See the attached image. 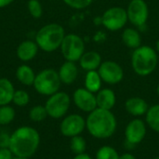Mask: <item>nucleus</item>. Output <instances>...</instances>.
Wrapping results in <instances>:
<instances>
[{
  "mask_svg": "<svg viewBox=\"0 0 159 159\" xmlns=\"http://www.w3.org/2000/svg\"><path fill=\"white\" fill-rule=\"evenodd\" d=\"M14 155L9 148H0V159H13Z\"/></svg>",
  "mask_w": 159,
  "mask_h": 159,
  "instance_id": "32",
  "label": "nucleus"
},
{
  "mask_svg": "<svg viewBox=\"0 0 159 159\" xmlns=\"http://www.w3.org/2000/svg\"><path fill=\"white\" fill-rule=\"evenodd\" d=\"M146 125L143 120L140 118L131 120L125 129L126 147L131 149L141 143L146 136Z\"/></svg>",
  "mask_w": 159,
  "mask_h": 159,
  "instance_id": "10",
  "label": "nucleus"
},
{
  "mask_svg": "<svg viewBox=\"0 0 159 159\" xmlns=\"http://www.w3.org/2000/svg\"><path fill=\"white\" fill-rule=\"evenodd\" d=\"M129 21L136 26L143 27L149 18V7L144 0H131L127 8Z\"/></svg>",
  "mask_w": 159,
  "mask_h": 159,
  "instance_id": "9",
  "label": "nucleus"
},
{
  "mask_svg": "<svg viewBox=\"0 0 159 159\" xmlns=\"http://www.w3.org/2000/svg\"><path fill=\"white\" fill-rule=\"evenodd\" d=\"M13 159H30V158H28V157H14V158Z\"/></svg>",
  "mask_w": 159,
  "mask_h": 159,
  "instance_id": "37",
  "label": "nucleus"
},
{
  "mask_svg": "<svg viewBox=\"0 0 159 159\" xmlns=\"http://www.w3.org/2000/svg\"><path fill=\"white\" fill-rule=\"evenodd\" d=\"M119 159H136V157L130 153H125L119 157Z\"/></svg>",
  "mask_w": 159,
  "mask_h": 159,
  "instance_id": "34",
  "label": "nucleus"
},
{
  "mask_svg": "<svg viewBox=\"0 0 159 159\" xmlns=\"http://www.w3.org/2000/svg\"><path fill=\"white\" fill-rule=\"evenodd\" d=\"M48 113L45 105H35L29 111V117L34 122H41L47 118Z\"/></svg>",
  "mask_w": 159,
  "mask_h": 159,
  "instance_id": "26",
  "label": "nucleus"
},
{
  "mask_svg": "<svg viewBox=\"0 0 159 159\" xmlns=\"http://www.w3.org/2000/svg\"><path fill=\"white\" fill-rule=\"evenodd\" d=\"M15 118V110L9 104L0 106V126L10 124Z\"/></svg>",
  "mask_w": 159,
  "mask_h": 159,
  "instance_id": "25",
  "label": "nucleus"
},
{
  "mask_svg": "<svg viewBox=\"0 0 159 159\" xmlns=\"http://www.w3.org/2000/svg\"><path fill=\"white\" fill-rule=\"evenodd\" d=\"M65 36L64 28L58 23H48L41 27L35 35V43L45 52H53L61 48Z\"/></svg>",
  "mask_w": 159,
  "mask_h": 159,
  "instance_id": "4",
  "label": "nucleus"
},
{
  "mask_svg": "<svg viewBox=\"0 0 159 159\" xmlns=\"http://www.w3.org/2000/svg\"><path fill=\"white\" fill-rule=\"evenodd\" d=\"M78 61H79L80 67L83 70L89 72V71L98 70L100 65L102 62V60L99 52L95 50H90V51L84 52V54L81 56Z\"/></svg>",
  "mask_w": 159,
  "mask_h": 159,
  "instance_id": "15",
  "label": "nucleus"
},
{
  "mask_svg": "<svg viewBox=\"0 0 159 159\" xmlns=\"http://www.w3.org/2000/svg\"><path fill=\"white\" fill-rule=\"evenodd\" d=\"M70 149L75 155L84 154L87 150L86 140L80 135L72 137L70 141Z\"/></svg>",
  "mask_w": 159,
  "mask_h": 159,
  "instance_id": "24",
  "label": "nucleus"
},
{
  "mask_svg": "<svg viewBox=\"0 0 159 159\" xmlns=\"http://www.w3.org/2000/svg\"><path fill=\"white\" fill-rule=\"evenodd\" d=\"M73 159H92V158H91V157H90L89 155H88V154L84 153V154H80V155H75V157Z\"/></svg>",
  "mask_w": 159,
  "mask_h": 159,
  "instance_id": "33",
  "label": "nucleus"
},
{
  "mask_svg": "<svg viewBox=\"0 0 159 159\" xmlns=\"http://www.w3.org/2000/svg\"><path fill=\"white\" fill-rule=\"evenodd\" d=\"M59 76L61 79V82L65 85H71L73 84L78 75V68L74 61H65L59 69Z\"/></svg>",
  "mask_w": 159,
  "mask_h": 159,
  "instance_id": "16",
  "label": "nucleus"
},
{
  "mask_svg": "<svg viewBox=\"0 0 159 159\" xmlns=\"http://www.w3.org/2000/svg\"><path fill=\"white\" fill-rule=\"evenodd\" d=\"M119 157L117 151L109 145L101 147L96 153V159H119Z\"/></svg>",
  "mask_w": 159,
  "mask_h": 159,
  "instance_id": "27",
  "label": "nucleus"
},
{
  "mask_svg": "<svg viewBox=\"0 0 159 159\" xmlns=\"http://www.w3.org/2000/svg\"><path fill=\"white\" fill-rule=\"evenodd\" d=\"M15 89L7 78H0V106L7 105L12 102Z\"/></svg>",
  "mask_w": 159,
  "mask_h": 159,
  "instance_id": "20",
  "label": "nucleus"
},
{
  "mask_svg": "<svg viewBox=\"0 0 159 159\" xmlns=\"http://www.w3.org/2000/svg\"><path fill=\"white\" fill-rule=\"evenodd\" d=\"M70 96L66 92L58 91L48 97L45 107L48 116L54 119H59L67 114L70 108Z\"/></svg>",
  "mask_w": 159,
  "mask_h": 159,
  "instance_id": "7",
  "label": "nucleus"
},
{
  "mask_svg": "<svg viewBox=\"0 0 159 159\" xmlns=\"http://www.w3.org/2000/svg\"><path fill=\"white\" fill-rule=\"evenodd\" d=\"M73 100L75 106L86 113H90L97 108L96 95L85 88H79L75 90Z\"/></svg>",
  "mask_w": 159,
  "mask_h": 159,
  "instance_id": "13",
  "label": "nucleus"
},
{
  "mask_svg": "<svg viewBox=\"0 0 159 159\" xmlns=\"http://www.w3.org/2000/svg\"><path fill=\"white\" fill-rule=\"evenodd\" d=\"M117 128V121L111 110L96 108L89 113L86 119V129L96 139H108L112 137Z\"/></svg>",
  "mask_w": 159,
  "mask_h": 159,
  "instance_id": "2",
  "label": "nucleus"
},
{
  "mask_svg": "<svg viewBox=\"0 0 159 159\" xmlns=\"http://www.w3.org/2000/svg\"><path fill=\"white\" fill-rule=\"evenodd\" d=\"M145 121L154 131L159 133V103L149 107L145 115Z\"/></svg>",
  "mask_w": 159,
  "mask_h": 159,
  "instance_id": "23",
  "label": "nucleus"
},
{
  "mask_svg": "<svg viewBox=\"0 0 159 159\" xmlns=\"http://www.w3.org/2000/svg\"><path fill=\"white\" fill-rule=\"evenodd\" d=\"M158 53L149 46L142 45L134 49L131 55V66L134 73L140 76H148L158 66Z\"/></svg>",
  "mask_w": 159,
  "mask_h": 159,
  "instance_id": "3",
  "label": "nucleus"
},
{
  "mask_svg": "<svg viewBox=\"0 0 159 159\" xmlns=\"http://www.w3.org/2000/svg\"><path fill=\"white\" fill-rule=\"evenodd\" d=\"M154 159H159V157H155Z\"/></svg>",
  "mask_w": 159,
  "mask_h": 159,
  "instance_id": "39",
  "label": "nucleus"
},
{
  "mask_svg": "<svg viewBox=\"0 0 159 159\" xmlns=\"http://www.w3.org/2000/svg\"><path fill=\"white\" fill-rule=\"evenodd\" d=\"M28 10L34 19H39L43 14V7L39 0H29L27 3Z\"/></svg>",
  "mask_w": 159,
  "mask_h": 159,
  "instance_id": "29",
  "label": "nucleus"
},
{
  "mask_svg": "<svg viewBox=\"0 0 159 159\" xmlns=\"http://www.w3.org/2000/svg\"><path fill=\"white\" fill-rule=\"evenodd\" d=\"M35 75L34 70L27 64H21L16 70V77L18 81L24 86H33Z\"/></svg>",
  "mask_w": 159,
  "mask_h": 159,
  "instance_id": "21",
  "label": "nucleus"
},
{
  "mask_svg": "<svg viewBox=\"0 0 159 159\" xmlns=\"http://www.w3.org/2000/svg\"><path fill=\"white\" fill-rule=\"evenodd\" d=\"M98 73L102 80L109 85H116L124 78V70L121 65L114 61H102L98 69Z\"/></svg>",
  "mask_w": 159,
  "mask_h": 159,
  "instance_id": "11",
  "label": "nucleus"
},
{
  "mask_svg": "<svg viewBox=\"0 0 159 159\" xmlns=\"http://www.w3.org/2000/svg\"><path fill=\"white\" fill-rule=\"evenodd\" d=\"M156 50L159 54V39L157 41V44H156Z\"/></svg>",
  "mask_w": 159,
  "mask_h": 159,
  "instance_id": "36",
  "label": "nucleus"
},
{
  "mask_svg": "<svg viewBox=\"0 0 159 159\" xmlns=\"http://www.w3.org/2000/svg\"><path fill=\"white\" fill-rule=\"evenodd\" d=\"M38 46L35 41L32 40H25L22 41L17 48V57L23 62H27L32 61L38 52Z\"/></svg>",
  "mask_w": 159,
  "mask_h": 159,
  "instance_id": "14",
  "label": "nucleus"
},
{
  "mask_svg": "<svg viewBox=\"0 0 159 159\" xmlns=\"http://www.w3.org/2000/svg\"><path fill=\"white\" fill-rule=\"evenodd\" d=\"M122 41L127 48L134 50L142 46V35L135 28H126L122 33Z\"/></svg>",
  "mask_w": 159,
  "mask_h": 159,
  "instance_id": "19",
  "label": "nucleus"
},
{
  "mask_svg": "<svg viewBox=\"0 0 159 159\" xmlns=\"http://www.w3.org/2000/svg\"><path fill=\"white\" fill-rule=\"evenodd\" d=\"M126 111L133 116H142L146 115L149 105L147 102L140 97H131L125 102Z\"/></svg>",
  "mask_w": 159,
  "mask_h": 159,
  "instance_id": "17",
  "label": "nucleus"
},
{
  "mask_svg": "<svg viewBox=\"0 0 159 159\" xmlns=\"http://www.w3.org/2000/svg\"><path fill=\"white\" fill-rule=\"evenodd\" d=\"M85 129L86 120L82 116L77 114H72L65 116L60 125V130L61 134L69 138L80 135Z\"/></svg>",
  "mask_w": 159,
  "mask_h": 159,
  "instance_id": "12",
  "label": "nucleus"
},
{
  "mask_svg": "<svg viewBox=\"0 0 159 159\" xmlns=\"http://www.w3.org/2000/svg\"><path fill=\"white\" fill-rule=\"evenodd\" d=\"M60 48L65 61L76 62L85 52V42L78 34H65Z\"/></svg>",
  "mask_w": 159,
  "mask_h": 159,
  "instance_id": "6",
  "label": "nucleus"
},
{
  "mask_svg": "<svg viewBox=\"0 0 159 159\" xmlns=\"http://www.w3.org/2000/svg\"><path fill=\"white\" fill-rule=\"evenodd\" d=\"M158 64H159V63H158Z\"/></svg>",
  "mask_w": 159,
  "mask_h": 159,
  "instance_id": "40",
  "label": "nucleus"
},
{
  "mask_svg": "<svg viewBox=\"0 0 159 159\" xmlns=\"http://www.w3.org/2000/svg\"><path fill=\"white\" fill-rule=\"evenodd\" d=\"M61 84V82L57 71L54 69H44L35 75L33 86L36 92L49 97L59 91Z\"/></svg>",
  "mask_w": 159,
  "mask_h": 159,
  "instance_id": "5",
  "label": "nucleus"
},
{
  "mask_svg": "<svg viewBox=\"0 0 159 159\" xmlns=\"http://www.w3.org/2000/svg\"><path fill=\"white\" fill-rule=\"evenodd\" d=\"M68 7L74 8V9H85L87 7H89L93 0H62Z\"/></svg>",
  "mask_w": 159,
  "mask_h": 159,
  "instance_id": "30",
  "label": "nucleus"
},
{
  "mask_svg": "<svg viewBox=\"0 0 159 159\" xmlns=\"http://www.w3.org/2000/svg\"><path fill=\"white\" fill-rule=\"evenodd\" d=\"M102 80L98 73V70L87 72L85 76V89L92 93H97L102 88Z\"/></svg>",
  "mask_w": 159,
  "mask_h": 159,
  "instance_id": "22",
  "label": "nucleus"
},
{
  "mask_svg": "<svg viewBox=\"0 0 159 159\" xmlns=\"http://www.w3.org/2000/svg\"><path fill=\"white\" fill-rule=\"evenodd\" d=\"M10 143V135L6 132L0 133V148H8Z\"/></svg>",
  "mask_w": 159,
  "mask_h": 159,
  "instance_id": "31",
  "label": "nucleus"
},
{
  "mask_svg": "<svg viewBox=\"0 0 159 159\" xmlns=\"http://www.w3.org/2000/svg\"><path fill=\"white\" fill-rule=\"evenodd\" d=\"M30 102V95L26 90L23 89H18L15 90L14 95H13V99H12V102L19 106V107H23L26 106Z\"/></svg>",
  "mask_w": 159,
  "mask_h": 159,
  "instance_id": "28",
  "label": "nucleus"
},
{
  "mask_svg": "<svg viewBox=\"0 0 159 159\" xmlns=\"http://www.w3.org/2000/svg\"><path fill=\"white\" fill-rule=\"evenodd\" d=\"M14 0H0V8L9 6Z\"/></svg>",
  "mask_w": 159,
  "mask_h": 159,
  "instance_id": "35",
  "label": "nucleus"
},
{
  "mask_svg": "<svg viewBox=\"0 0 159 159\" xmlns=\"http://www.w3.org/2000/svg\"><path fill=\"white\" fill-rule=\"evenodd\" d=\"M40 144V135L38 131L30 126L18 128L10 135L9 149L14 157H33Z\"/></svg>",
  "mask_w": 159,
  "mask_h": 159,
  "instance_id": "1",
  "label": "nucleus"
},
{
  "mask_svg": "<svg viewBox=\"0 0 159 159\" xmlns=\"http://www.w3.org/2000/svg\"><path fill=\"white\" fill-rule=\"evenodd\" d=\"M157 93L158 94V96H159V84L157 85Z\"/></svg>",
  "mask_w": 159,
  "mask_h": 159,
  "instance_id": "38",
  "label": "nucleus"
},
{
  "mask_svg": "<svg viewBox=\"0 0 159 159\" xmlns=\"http://www.w3.org/2000/svg\"><path fill=\"white\" fill-rule=\"evenodd\" d=\"M128 20L127 10L121 7H111L102 16V24L111 32H117L125 27Z\"/></svg>",
  "mask_w": 159,
  "mask_h": 159,
  "instance_id": "8",
  "label": "nucleus"
},
{
  "mask_svg": "<svg viewBox=\"0 0 159 159\" xmlns=\"http://www.w3.org/2000/svg\"><path fill=\"white\" fill-rule=\"evenodd\" d=\"M96 101L98 108L112 111L116 103V96L113 89H102L96 93Z\"/></svg>",
  "mask_w": 159,
  "mask_h": 159,
  "instance_id": "18",
  "label": "nucleus"
}]
</instances>
